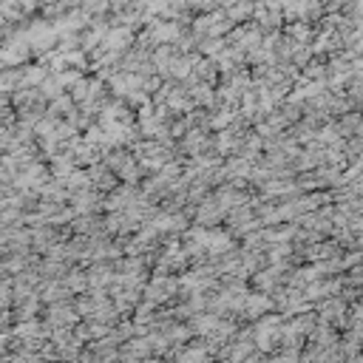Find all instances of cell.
<instances>
[{"label": "cell", "mask_w": 363, "mask_h": 363, "mask_svg": "<svg viewBox=\"0 0 363 363\" xmlns=\"http://www.w3.org/2000/svg\"><path fill=\"white\" fill-rule=\"evenodd\" d=\"M224 45H227V40H224V37H201V40L196 43V51H199L201 57H216Z\"/></svg>", "instance_id": "obj_9"}, {"label": "cell", "mask_w": 363, "mask_h": 363, "mask_svg": "<svg viewBox=\"0 0 363 363\" xmlns=\"http://www.w3.org/2000/svg\"><path fill=\"white\" fill-rule=\"evenodd\" d=\"M133 40H136V31L130 26H111L105 31V37H102L105 48H111V51H125Z\"/></svg>", "instance_id": "obj_3"}, {"label": "cell", "mask_w": 363, "mask_h": 363, "mask_svg": "<svg viewBox=\"0 0 363 363\" xmlns=\"http://www.w3.org/2000/svg\"><path fill=\"white\" fill-rule=\"evenodd\" d=\"M187 128H196V130H210V108H199L193 105L187 113H182Z\"/></svg>", "instance_id": "obj_6"}, {"label": "cell", "mask_w": 363, "mask_h": 363, "mask_svg": "<svg viewBox=\"0 0 363 363\" xmlns=\"http://www.w3.org/2000/svg\"><path fill=\"white\" fill-rule=\"evenodd\" d=\"M37 88H40V94H43V96H45L48 102H51L54 96L65 94V85H62V79H60V77H57L54 71H48V74H45V77H43V79L37 82Z\"/></svg>", "instance_id": "obj_5"}, {"label": "cell", "mask_w": 363, "mask_h": 363, "mask_svg": "<svg viewBox=\"0 0 363 363\" xmlns=\"http://www.w3.org/2000/svg\"><path fill=\"white\" fill-rule=\"evenodd\" d=\"M184 91H187V96H190L193 105L213 108V85L210 82H190V85H184Z\"/></svg>", "instance_id": "obj_4"}, {"label": "cell", "mask_w": 363, "mask_h": 363, "mask_svg": "<svg viewBox=\"0 0 363 363\" xmlns=\"http://www.w3.org/2000/svg\"><path fill=\"white\" fill-rule=\"evenodd\" d=\"M102 199H105V193H99L94 187H85V190L68 193V207H71L74 216H79V213H102Z\"/></svg>", "instance_id": "obj_1"}, {"label": "cell", "mask_w": 363, "mask_h": 363, "mask_svg": "<svg viewBox=\"0 0 363 363\" xmlns=\"http://www.w3.org/2000/svg\"><path fill=\"white\" fill-rule=\"evenodd\" d=\"M43 3H54V0H43Z\"/></svg>", "instance_id": "obj_11"}, {"label": "cell", "mask_w": 363, "mask_h": 363, "mask_svg": "<svg viewBox=\"0 0 363 363\" xmlns=\"http://www.w3.org/2000/svg\"><path fill=\"white\" fill-rule=\"evenodd\" d=\"M82 11L88 17H99V14H108L111 11V3L108 0H82Z\"/></svg>", "instance_id": "obj_10"}, {"label": "cell", "mask_w": 363, "mask_h": 363, "mask_svg": "<svg viewBox=\"0 0 363 363\" xmlns=\"http://www.w3.org/2000/svg\"><path fill=\"white\" fill-rule=\"evenodd\" d=\"M74 108V99L68 96V94H60V96H54L48 105H45V113H51V116H57V119H65V113Z\"/></svg>", "instance_id": "obj_8"}, {"label": "cell", "mask_w": 363, "mask_h": 363, "mask_svg": "<svg viewBox=\"0 0 363 363\" xmlns=\"http://www.w3.org/2000/svg\"><path fill=\"white\" fill-rule=\"evenodd\" d=\"M65 153L71 156V162H74L77 167H88V164H94V162L102 159V150H99L96 145H91L88 139H82V133L74 139V145H71Z\"/></svg>", "instance_id": "obj_2"}, {"label": "cell", "mask_w": 363, "mask_h": 363, "mask_svg": "<svg viewBox=\"0 0 363 363\" xmlns=\"http://www.w3.org/2000/svg\"><path fill=\"white\" fill-rule=\"evenodd\" d=\"M224 14L233 23H250V17H252V0H235V3L224 6Z\"/></svg>", "instance_id": "obj_7"}]
</instances>
